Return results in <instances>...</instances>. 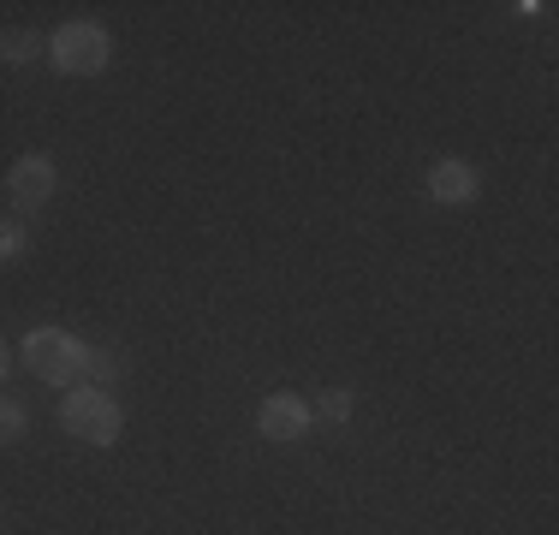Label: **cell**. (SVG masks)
Returning <instances> with one entry per match:
<instances>
[{
  "label": "cell",
  "instance_id": "obj_1",
  "mask_svg": "<svg viewBox=\"0 0 559 535\" xmlns=\"http://www.w3.org/2000/svg\"><path fill=\"white\" fill-rule=\"evenodd\" d=\"M24 364L48 387H78L90 374V345L66 328H31L24 333Z\"/></svg>",
  "mask_w": 559,
  "mask_h": 535
},
{
  "label": "cell",
  "instance_id": "obj_2",
  "mask_svg": "<svg viewBox=\"0 0 559 535\" xmlns=\"http://www.w3.org/2000/svg\"><path fill=\"white\" fill-rule=\"evenodd\" d=\"M60 423H66V435L84 440V447H114L119 423H126V417H119V405H114L108 387L78 381L72 393H66V405H60Z\"/></svg>",
  "mask_w": 559,
  "mask_h": 535
},
{
  "label": "cell",
  "instance_id": "obj_3",
  "mask_svg": "<svg viewBox=\"0 0 559 535\" xmlns=\"http://www.w3.org/2000/svg\"><path fill=\"white\" fill-rule=\"evenodd\" d=\"M48 54H55V66L66 78H96L102 66H108V31L102 24H90V19H72V24H60L55 31V43H48Z\"/></svg>",
  "mask_w": 559,
  "mask_h": 535
},
{
  "label": "cell",
  "instance_id": "obj_4",
  "mask_svg": "<svg viewBox=\"0 0 559 535\" xmlns=\"http://www.w3.org/2000/svg\"><path fill=\"white\" fill-rule=\"evenodd\" d=\"M55 185H60V173L48 155H24V160H12V173H7V197L19 209H43L48 197H55Z\"/></svg>",
  "mask_w": 559,
  "mask_h": 535
},
{
  "label": "cell",
  "instance_id": "obj_5",
  "mask_svg": "<svg viewBox=\"0 0 559 535\" xmlns=\"http://www.w3.org/2000/svg\"><path fill=\"white\" fill-rule=\"evenodd\" d=\"M257 428L269 440H304V435H310V405H304V399H292V393H274V399H262Z\"/></svg>",
  "mask_w": 559,
  "mask_h": 535
},
{
  "label": "cell",
  "instance_id": "obj_6",
  "mask_svg": "<svg viewBox=\"0 0 559 535\" xmlns=\"http://www.w3.org/2000/svg\"><path fill=\"white\" fill-rule=\"evenodd\" d=\"M476 191H483V179H476V167H464V160H435L429 167V197L447 209H464L476 203Z\"/></svg>",
  "mask_w": 559,
  "mask_h": 535
},
{
  "label": "cell",
  "instance_id": "obj_7",
  "mask_svg": "<svg viewBox=\"0 0 559 535\" xmlns=\"http://www.w3.org/2000/svg\"><path fill=\"white\" fill-rule=\"evenodd\" d=\"M48 54V36H36V31H7L0 36V60L7 66H31V60H43Z\"/></svg>",
  "mask_w": 559,
  "mask_h": 535
},
{
  "label": "cell",
  "instance_id": "obj_8",
  "mask_svg": "<svg viewBox=\"0 0 559 535\" xmlns=\"http://www.w3.org/2000/svg\"><path fill=\"white\" fill-rule=\"evenodd\" d=\"M24 428H31V411L0 393V440H24Z\"/></svg>",
  "mask_w": 559,
  "mask_h": 535
},
{
  "label": "cell",
  "instance_id": "obj_9",
  "mask_svg": "<svg viewBox=\"0 0 559 535\" xmlns=\"http://www.w3.org/2000/svg\"><path fill=\"white\" fill-rule=\"evenodd\" d=\"M24 250H31V233L19 221H0V262H19Z\"/></svg>",
  "mask_w": 559,
  "mask_h": 535
},
{
  "label": "cell",
  "instance_id": "obj_10",
  "mask_svg": "<svg viewBox=\"0 0 559 535\" xmlns=\"http://www.w3.org/2000/svg\"><path fill=\"white\" fill-rule=\"evenodd\" d=\"M322 417H328V423H345V417H352V393H345V387L322 393Z\"/></svg>",
  "mask_w": 559,
  "mask_h": 535
},
{
  "label": "cell",
  "instance_id": "obj_11",
  "mask_svg": "<svg viewBox=\"0 0 559 535\" xmlns=\"http://www.w3.org/2000/svg\"><path fill=\"white\" fill-rule=\"evenodd\" d=\"M90 374H119V357L114 352H90Z\"/></svg>",
  "mask_w": 559,
  "mask_h": 535
},
{
  "label": "cell",
  "instance_id": "obj_12",
  "mask_svg": "<svg viewBox=\"0 0 559 535\" xmlns=\"http://www.w3.org/2000/svg\"><path fill=\"white\" fill-rule=\"evenodd\" d=\"M7 364H12V357H7V340H0V381H7Z\"/></svg>",
  "mask_w": 559,
  "mask_h": 535
}]
</instances>
